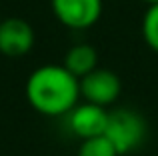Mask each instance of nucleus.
Returning <instances> with one entry per match:
<instances>
[{
    "label": "nucleus",
    "instance_id": "2",
    "mask_svg": "<svg viewBox=\"0 0 158 156\" xmlns=\"http://www.w3.org/2000/svg\"><path fill=\"white\" fill-rule=\"evenodd\" d=\"M104 136L114 144L118 154H128L142 146L148 136V124L144 116L136 110L118 108L108 112V126Z\"/></svg>",
    "mask_w": 158,
    "mask_h": 156
},
{
    "label": "nucleus",
    "instance_id": "1",
    "mask_svg": "<svg viewBox=\"0 0 158 156\" xmlns=\"http://www.w3.org/2000/svg\"><path fill=\"white\" fill-rule=\"evenodd\" d=\"M26 100L44 116H64L80 98V80L62 64H44L30 72L26 80Z\"/></svg>",
    "mask_w": 158,
    "mask_h": 156
},
{
    "label": "nucleus",
    "instance_id": "3",
    "mask_svg": "<svg viewBox=\"0 0 158 156\" xmlns=\"http://www.w3.org/2000/svg\"><path fill=\"white\" fill-rule=\"evenodd\" d=\"M58 22L72 30H84L100 20L102 0H50Z\"/></svg>",
    "mask_w": 158,
    "mask_h": 156
},
{
    "label": "nucleus",
    "instance_id": "8",
    "mask_svg": "<svg viewBox=\"0 0 158 156\" xmlns=\"http://www.w3.org/2000/svg\"><path fill=\"white\" fill-rule=\"evenodd\" d=\"M76 156H120V154L114 148V144L102 134V136H94V138L82 140V144L78 146Z\"/></svg>",
    "mask_w": 158,
    "mask_h": 156
},
{
    "label": "nucleus",
    "instance_id": "7",
    "mask_svg": "<svg viewBox=\"0 0 158 156\" xmlns=\"http://www.w3.org/2000/svg\"><path fill=\"white\" fill-rule=\"evenodd\" d=\"M62 66L80 80L82 76L90 74L94 68H98V52L92 44H74L66 52Z\"/></svg>",
    "mask_w": 158,
    "mask_h": 156
},
{
    "label": "nucleus",
    "instance_id": "9",
    "mask_svg": "<svg viewBox=\"0 0 158 156\" xmlns=\"http://www.w3.org/2000/svg\"><path fill=\"white\" fill-rule=\"evenodd\" d=\"M142 36L146 44L154 52H158V4L148 6L146 14L142 18Z\"/></svg>",
    "mask_w": 158,
    "mask_h": 156
},
{
    "label": "nucleus",
    "instance_id": "5",
    "mask_svg": "<svg viewBox=\"0 0 158 156\" xmlns=\"http://www.w3.org/2000/svg\"><path fill=\"white\" fill-rule=\"evenodd\" d=\"M34 28L24 18H2L0 22V52L10 58L28 54L34 46Z\"/></svg>",
    "mask_w": 158,
    "mask_h": 156
},
{
    "label": "nucleus",
    "instance_id": "11",
    "mask_svg": "<svg viewBox=\"0 0 158 156\" xmlns=\"http://www.w3.org/2000/svg\"><path fill=\"white\" fill-rule=\"evenodd\" d=\"M0 22H2V16H0Z\"/></svg>",
    "mask_w": 158,
    "mask_h": 156
},
{
    "label": "nucleus",
    "instance_id": "6",
    "mask_svg": "<svg viewBox=\"0 0 158 156\" xmlns=\"http://www.w3.org/2000/svg\"><path fill=\"white\" fill-rule=\"evenodd\" d=\"M68 126L80 140L102 136L108 126V110L92 102L76 104L68 112Z\"/></svg>",
    "mask_w": 158,
    "mask_h": 156
},
{
    "label": "nucleus",
    "instance_id": "4",
    "mask_svg": "<svg viewBox=\"0 0 158 156\" xmlns=\"http://www.w3.org/2000/svg\"><path fill=\"white\" fill-rule=\"evenodd\" d=\"M122 84L116 72L108 68H94L90 74L80 78V96L84 102H92L98 106H110L118 100Z\"/></svg>",
    "mask_w": 158,
    "mask_h": 156
},
{
    "label": "nucleus",
    "instance_id": "10",
    "mask_svg": "<svg viewBox=\"0 0 158 156\" xmlns=\"http://www.w3.org/2000/svg\"><path fill=\"white\" fill-rule=\"evenodd\" d=\"M142 2H146L148 6H152V4H158V0H142Z\"/></svg>",
    "mask_w": 158,
    "mask_h": 156
}]
</instances>
